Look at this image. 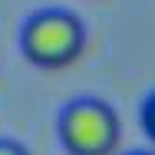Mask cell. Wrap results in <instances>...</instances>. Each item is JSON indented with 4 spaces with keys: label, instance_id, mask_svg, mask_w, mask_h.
I'll use <instances>...</instances> for the list:
<instances>
[{
    "label": "cell",
    "instance_id": "1",
    "mask_svg": "<svg viewBox=\"0 0 155 155\" xmlns=\"http://www.w3.org/2000/svg\"><path fill=\"white\" fill-rule=\"evenodd\" d=\"M86 46V27L76 13L50 7L33 13L20 30V50L33 66L43 69H63L73 60H79Z\"/></svg>",
    "mask_w": 155,
    "mask_h": 155
},
{
    "label": "cell",
    "instance_id": "2",
    "mask_svg": "<svg viewBox=\"0 0 155 155\" xmlns=\"http://www.w3.org/2000/svg\"><path fill=\"white\" fill-rule=\"evenodd\" d=\"M69 155H112L119 145V116L102 99H73L56 119Z\"/></svg>",
    "mask_w": 155,
    "mask_h": 155
},
{
    "label": "cell",
    "instance_id": "3",
    "mask_svg": "<svg viewBox=\"0 0 155 155\" xmlns=\"http://www.w3.org/2000/svg\"><path fill=\"white\" fill-rule=\"evenodd\" d=\"M142 129H145V135L152 139V145H155V93L145 96V102H142Z\"/></svg>",
    "mask_w": 155,
    "mask_h": 155
},
{
    "label": "cell",
    "instance_id": "4",
    "mask_svg": "<svg viewBox=\"0 0 155 155\" xmlns=\"http://www.w3.org/2000/svg\"><path fill=\"white\" fill-rule=\"evenodd\" d=\"M0 155H30V152L13 139H0Z\"/></svg>",
    "mask_w": 155,
    "mask_h": 155
},
{
    "label": "cell",
    "instance_id": "5",
    "mask_svg": "<svg viewBox=\"0 0 155 155\" xmlns=\"http://www.w3.org/2000/svg\"><path fill=\"white\" fill-rule=\"evenodd\" d=\"M129 155H152V152H129Z\"/></svg>",
    "mask_w": 155,
    "mask_h": 155
}]
</instances>
